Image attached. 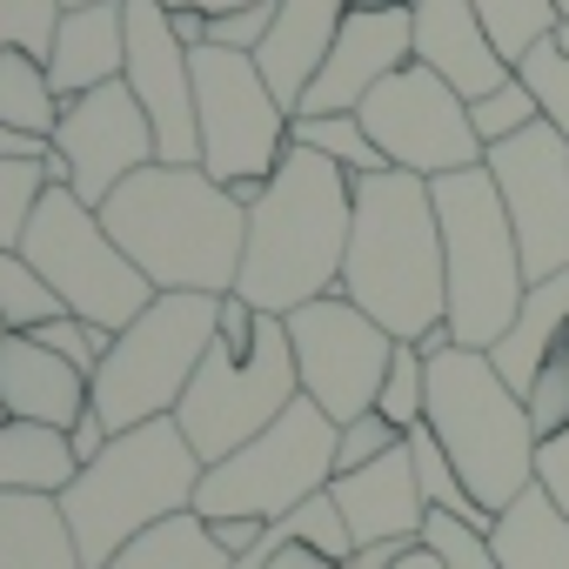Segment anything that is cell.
<instances>
[{
    "label": "cell",
    "instance_id": "cell-43",
    "mask_svg": "<svg viewBox=\"0 0 569 569\" xmlns=\"http://www.w3.org/2000/svg\"><path fill=\"white\" fill-rule=\"evenodd\" d=\"M536 482L569 509V429H562L556 442H542V449H536Z\"/></svg>",
    "mask_w": 569,
    "mask_h": 569
},
{
    "label": "cell",
    "instance_id": "cell-29",
    "mask_svg": "<svg viewBox=\"0 0 569 569\" xmlns=\"http://www.w3.org/2000/svg\"><path fill=\"white\" fill-rule=\"evenodd\" d=\"M289 141H296V148H316V154H329V161H336V168H349L356 181H362V174H389V154L369 141L362 114H296Z\"/></svg>",
    "mask_w": 569,
    "mask_h": 569
},
{
    "label": "cell",
    "instance_id": "cell-9",
    "mask_svg": "<svg viewBox=\"0 0 569 569\" xmlns=\"http://www.w3.org/2000/svg\"><path fill=\"white\" fill-rule=\"evenodd\" d=\"M329 482H336V422L309 396H296L254 442H241L234 456L201 469L194 516H208V522H228V516L281 522L309 496H322Z\"/></svg>",
    "mask_w": 569,
    "mask_h": 569
},
{
    "label": "cell",
    "instance_id": "cell-19",
    "mask_svg": "<svg viewBox=\"0 0 569 569\" xmlns=\"http://www.w3.org/2000/svg\"><path fill=\"white\" fill-rule=\"evenodd\" d=\"M416 61L429 74H442L462 101H482L496 94L516 68L496 54L489 28L476 21L469 0H416Z\"/></svg>",
    "mask_w": 569,
    "mask_h": 569
},
{
    "label": "cell",
    "instance_id": "cell-4",
    "mask_svg": "<svg viewBox=\"0 0 569 569\" xmlns=\"http://www.w3.org/2000/svg\"><path fill=\"white\" fill-rule=\"evenodd\" d=\"M201 456L188 449L181 422L161 416V422H141V429H121L108 436V449L94 462H81V476L61 489V516L74 529V549L88 569H108L141 529L194 509V489H201Z\"/></svg>",
    "mask_w": 569,
    "mask_h": 569
},
{
    "label": "cell",
    "instance_id": "cell-42",
    "mask_svg": "<svg viewBox=\"0 0 569 569\" xmlns=\"http://www.w3.org/2000/svg\"><path fill=\"white\" fill-rule=\"evenodd\" d=\"M274 28V0H254V8H234V14H214L208 21V48H234V54H254Z\"/></svg>",
    "mask_w": 569,
    "mask_h": 569
},
{
    "label": "cell",
    "instance_id": "cell-20",
    "mask_svg": "<svg viewBox=\"0 0 569 569\" xmlns=\"http://www.w3.org/2000/svg\"><path fill=\"white\" fill-rule=\"evenodd\" d=\"M342 21H349V0H274V28H268V41L254 48V68H261L268 94L289 108V114L302 108L309 81L322 74V61H329Z\"/></svg>",
    "mask_w": 569,
    "mask_h": 569
},
{
    "label": "cell",
    "instance_id": "cell-26",
    "mask_svg": "<svg viewBox=\"0 0 569 569\" xmlns=\"http://www.w3.org/2000/svg\"><path fill=\"white\" fill-rule=\"evenodd\" d=\"M81 476L68 429L48 422H0V496H61Z\"/></svg>",
    "mask_w": 569,
    "mask_h": 569
},
{
    "label": "cell",
    "instance_id": "cell-27",
    "mask_svg": "<svg viewBox=\"0 0 569 569\" xmlns=\"http://www.w3.org/2000/svg\"><path fill=\"white\" fill-rule=\"evenodd\" d=\"M108 569H234V556L214 542L208 516L181 509V516H168V522L141 529V536L108 562Z\"/></svg>",
    "mask_w": 569,
    "mask_h": 569
},
{
    "label": "cell",
    "instance_id": "cell-16",
    "mask_svg": "<svg viewBox=\"0 0 569 569\" xmlns=\"http://www.w3.org/2000/svg\"><path fill=\"white\" fill-rule=\"evenodd\" d=\"M54 154L68 168V188L101 208L128 174H141L154 161V128L141 114V101L128 94V81H108L81 101L61 108V128H54Z\"/></svg>",
    "mask_w": 569,
    "mask_h": 569
},
{
    "label": "cell",
    "instance_id": "cell-50",
    "mask_svg": "<svg viewBox=\"0 0 569 569\" xmlns=\"http://www.w3.org/2000/svg\"><path fill=\"white\" fill-rule=\"evenodd\" d=\"M402 542H382V549H356L349 556V569H389V556H396Z\"/></svg>",
    "mask_w": 569,
    "mask_h": 569
},
{
    "label": "cell",
    "instance_id": "cell-12",
    "mask_svg": "<svg viewBox=\"0 0 569 569\" xmlns=\"http://www.w3.org/2000/svg\"><path fill=\"white\" fill-rule=\"evenodd\" d=\"M289 322V342H296V376H302V396L342 429L356 416L376 409L382 396V376L396 362V336L362 316L349 296H322L296 316H281Z\"/></svg>",
    "mask_w": 569,
    "mask_h": 569
},
{
    "label": "cell",
    "instance_id": "cell-49",
    "mask_svg": "<svg viewBox=\"0 0 569 569\" xmlns=\"http://www.w3.org/2000/svg\"><path fill=\"white\" fill-rule=\"evenodd\" d=\"M268 569H349V562H329V556H316V549H302V542H296V549H281Z\"/></svg>",
    "mask_w": 569,
    "mask_h": 569
},
{
    "label": "cell",
    "instance_id": "cell-10",
    "mask_svg": "<svg viewBox=\"0 0 569 569\" xmlns=\"http://www.w3.org/2000/svg\"><path fill=\"white\" fill-rule=\"evenodd\" d=\"M21 254L41 268V281L61 296L68 316H81V322H94V329H108V336H121V329L161 296L154 281L121 254V241L108 234L101 208H88V201H81L74 188H61V181L41 194Z\"/></svg>",
    "mask_w": 569,
    "mask_h": 569
},
{
    "label": "cell",
    "instance_id": "cell-52",
    "mask_svg": "<svg viewBox=\"0 0 569 569\" xmlns=\"http://www.w3.org/2000/svg\"><path fill=\"white\" fill-rule=\"evenodd\" d=\"M61 8H101V0H61Z\"/></svg>",
    "mask_w": 569,
    "mask_h": 569
},
{
    "label": "cell",
    "instance_id": "cell-22",
    "mask_svg": "<svg viewBox=\"0 0 569 569\" xmlns=\"http://www.w3.org/2000/svg\"><path fill=\"white\" fill-rule=\"evenodd\" d=\"M128 68V0H101V8H68L48 48V81L61 101H81Z\"/></svg>",
    "mask_w": 569,
    "mask_h": 569
},
{
    "label": "cell",
    "instance_id": "cell-34",
    "mask_svg": "<svg viewBox=\"0 0 569 569\" xmlns=\"http://www.w3.org/2000/svg\"><path fill=\"white\" fill-rule=\"evenodd\" d=\"M376 416H382V422H396L402 436H409V429H422V416H429V356H422L416 342H396V362H389V376H382Z\"/></svg>",
    "mask_w": 569,
    "mask_h": 569
},
{
    "label": "cell",
    "instance_id": "cell-7",
    "mask_svg": "<svg viewBox=\"0 0 569 569\" xmlns=\"http://www.w3.org/2000/svg\"><path fill=\"white\" fill-rule=\"evenodd\" d=\"M436 221H442V261H449V336L456 349H496L529 296V268L509 228V208L489 181V168H462L429 181Z\"/></svg>",
    "mask_w": 569,
    "mask_h": 569
},
{
    "label": "cell",
    "instance_id": "cell-55",
    "mask_svg": "<svg viewBox=\"0 0 569 569\" xmlns=\"http://www.w3.org/2000/svg\"><path fill=\"white\" fill-rule=\"evenodd\" d=\"M0 342H8V322H0Z\"/></svg>",
    "mask_w": 569,
    "mask_h": 569
},
{
    "label": "cell",
    "instance_id": "cell-17",
    "mask_svg": "<svg viewBox=\"0 0 569 569\" xmlns=\"http://www.w3.org/2000/svg\"><path fill=\"white\" fill-rule=\"evenodd\" d=\"M409 61H416V8H349L336 48L296 114H356Z\"/></svg>",
    "mask_w": 569,
    "mask_h": 569
},
{
    "label": "cell",
    "instance_id": "cell-30",
    "mask_svg": "<svg viewBox=\"0 0 569 569\" xmlns=\"http://www.w3.org/2000/svg\"><path fill=\"white\" fill-rule=\"evenodd\" d=\"M476 8V21L489 28V41H496V54L516 68L529 48H542L556 28H562V14H556V0H469Z\"/></svg>",
    "mask_w": 569,
    "mask_h": 569
},
{
    "label": "cell",
    "instance_id": "cell-39",
    "mask_svg": "<svg viewBox=\"0 0 569 569\" xmlns=\"http://www.w3.org/2000/svg\"><path fill=\"white\" fill-rule=\"evenodd\" d=\"M61 14H68L61 0H0V54H8V48H28V54L48 61Z\"/></svg>",
    "mask_w": 569,
    "mask_h": 569
},
{
    "label": "cell",
    "instance_id": "cell-13",
    "mask_svg": "<svg viewBox=\"0 0 569 569\" xmlns=\"http://www.w3.org/2000/svg\"><path fill=\"white\" fill-rule=\"evenodd\" d=\"M356 114H362L369 141L389 154V168H402V174L442 181V174L482 168V141H476L469 101L442 74H429L422 61H409L402 74H389Z\"/></svg>",
    "mask_w": 569,
    "mask_h": 569
},
{
    "label": "cell",
    "instance_id": "cell-28",
    "mask_svg": "<svg viewBox=\"0 0 569 569\" xmlns=\"http://www.w3.org/2000/svg\"><path fill=\"white\" fill-rule=\"evenodd\" d=\"M61 108H68V101L54 94L41 54H28V48H8V54H0V128H14V134H28V141H54Z\"/></svg>",
    "mask_w": 569,
    "mask_h": 569
},
{
    "label": "cell",
    "instance_id": "cell-31",
    "mask_svg": "<svg viewBox=\"0 0 569 569\" xmlns=\"http://www.w3.org/2000/svg\"><path fill=\"white\" fill-rule=\"evenodd\" d=\"M54 316H68V309H61V296L41 281V268L21 248H0V322H8V336H34Z\"/></svg>",
    "mask_w": 569,
    "mask_h": 569
},
{
    "label": "cell",
    "instance_id": "cell-32",
    "mask_svg": "<svg viewBox=\"0 0 569 569\" xmlns=\"http://www.w3.org/2000/svg\"><path fill=\"white\" fill-rule=\"evenodd\" d=\"M409 462H416V482H422V502H429V509H449V516H469L476 529H496V516L462 489V476H456V462H449V449L436 442L429 422L409 429Z\"/></svg>",
    "mask_w": 569,
    "mask_h": 569
},
{
    "label": "cell",
    "instance_id": "cell-37",
    "mask_svg": "<svg viewBox=\"0 0 569 569\" xmlns=\"http://www.w3.org/2000/svg\"><path fill=\"white\" fill-rule=\"evenodd\" d=\"M469 121H476V141H482V148H496V141H516L522 128H536V121H542V108H536V94L509 74L496 94L469 101Z\"/></svg>",
    "mask_w": 569,
    "mask_h": 569
},
{
    "label": "cell",
    "instance_id": "cell-46",
    "mask_svg": "<svg viewBox=\"0 0 569 569\" xmlns=\"http://www.w3.org/2000/svg\"><path fill=\"white\" fill-rule=\"evenodd\" d=\"M168 28H174V41H181L188 54L208 48V14H188V8H181V14H168Z\"/></svg>",
    "mask_w": 569,
    "mask_h": 569
},
{
    "label": "cell",
    "instance_id": "cell-25",
    "mask_svg": "<svg viewBox=\"0 0 569 569\" xmlns=\"http://www.w3.org/2000/svg\"><path fill=\"white\" fill-rule=\"evenodd\" d=\"M489 542L502 569H569V509L536 482L496 516Z\"/></svg>",
    "mask_w": 569,
    "mask_h": 569
},
{
    "label": "cell",
    "instance_id": "cell-51",
    "mask_svg": "<svg viewBox=\"0 0 569 569\" xmlns=\"http://www.w3.org/2000/svg\"><path fill=\"white\" fill-rule=\"evenodd\" d=\"M349 8H416V0H349Z\"/></svg>",
    "mask_w": 569,
    "mask_h": 569
},
{
    "label": "cell",
    "instance_id": "cell-45",
    "mask_svg": "<svg viewBox=\"0 0 569 569\" xmlns=\"http://www.w3.org/2000/svg\"><path fill=\"white\" fill-rule=\"evenodd\" d=\"M68 442H74V456H81V462H94V456L108 449V422H101V416L88 409V416H81V422L68 429Z\"/></svg>",
    "mask_w": 569,
    "mask_h": 569
},
{
    "label": "cell",
    "instance_id": "cell-3",
    "mask_svg": "<svg viewBox=\"0 0 569 569\" xmlns=\"http://www.w3.org/2000/svg\"><path fill=\"white\" fill-rule=\"evenodd\" d=\"M342 296L376 316L396 342H422L449 322V261L442 221L422 174H362L356 181V228L342 261Z\"/></svg>",
    "mask_w": 569,
    "mask_h": 569
},
{
    "label": "cell",
    "instance_id": "cell-11",
    "mask_svg": "<svg viewBox=\"0 0 569 569\" xmlns=\"http://www.w3.org/2000/svg\"><path fill=\"white\" fill-rule=\"evenodd\" d=\"M194 128H201V168L241 201H254L289 154L296 114L268 94L254 54L194 48Z\"/></svg>",
    "mask_w": 569,
    "mask_h": 569
},
{
    "label": "cell",
    "instance_id": "cell-6",
    "mask_svg": "<svg viewBox=\"0 0 569 569\" xmlns=\"http://www.w3.org/2000/svg\"><path fill=\"white\" fill-rule=\"evenodd\" d=\"M436 442L449 449L462 489L502 516L522 489H536V429L522 396L496 376V362L482 349H442L429 356V416Z\"/></svg>",
    "mask_w": 569,
    "mask_h": 569
},
{
    "label": "cell",
    "instance_id": "cell-47",
    "mask_svg": "<svg viewBox=\"0 0 569 569\" xmlns=\"http://www.w3.org/2000/svg\"><path fill=\"white\" fill-rule=\"evenodd\" d=\"M154 8H168V14H181V8H188V14H208V21H214V14H234V8H254V0H154Z\"/></svg>",
    "mask_w": 569,
    "mask_h": 569
},
{
    "label": "cell",
    "instance_id": "cell-44",
    "mask_svg": "<svg viewBox=\"0 0 569 569\" xmlns=\"http://www.w3.org/2000/svg\"><path fill=\"white\" fill-rule=\"evenodd\" d=\"M208 529H214V542H221V549L241 562V556L261 542V529H268V522H241V516H228V522H208Z\"/></svg>",
    "mask_w": 569,
    "mask_h": 569
},
{
    "label": "cell",
    "instance_id": "cell-40",
    "mask_svg": "<svg viewBox=\"0 0 569 569\" xmlns=\"http://www.w3.org/2000/svg\"><path fill=\"white\" fill-rule=\"evenodd\" d=\"M34 342H41V349H54L68 369H81V376L94 382V369H101V356H108V342H114V336H108V329H94V322H81V316H54V322H41V329H34Z\"/></svg>",
    "mask_w": 569,
    "mask_h": 569
},
{
    "label": "cell",
    "instance_id": "cell-53",
    "mask_svg": "<svg viewBox=\"0 0 569 569\" xmlns=\"http://www.w3.org/2000/svg\"><path fill=\"white\" fill-rule=\"evenodd\" d=\"M556 41H562V54H569V21H562V28H556Z\"/></svg>",
    "mask_w": 569,
    "mask_h": 569
},
{
    "label": "cell",
    "instance_id": "cell-33",
    "mask_svg": "<svg viewBox=\"0 0 569 569\" xmlns=\"http://www.w3.org/2000/svg\"><path fill=\"white\" fill-rule=\"evenodd\" d=\"M48 161L34 154H0V248H21L28 241V221L48 194Z\"/></svg>",
    "mask_w": 569,
    "mask_h": 569
},
{
    "label": "cell",
    "instance_id": "cell-21",
    "mask_svg": "<svg viewBox=\"0 0 569 569\" xmlns=\"http://www.w3.org/2000/svg\"><path fill=\"white\" fill-rule=\"evenodd\" d=\"M0 409H8L14 422L74 429L94 402H88V376L81 369H68L34 336H8V342H0Z\"/></svg>",
    "mask_w": 569,
    "mask_h": 569
},
{
    "label": "cell",
    "instance_id": "cell-38",
    "mask_svg": "<svg viewBox=\"0 0 569 569\" xmlns=\"http://www.w3.org/2000/svg\"><path fill=\"white\" fill-rule=\"evenodd\" d=\"M522 409H529V429H536V442H556V436L569 429V336L549 349V362H542V376L529 382Z\"/></svg>",
    "mask_w": 569,
    "mask_h": 569
},
{
    "label": "cell",
    "instance_id": "cell-14",
    "mask_svg": "<svg viewBox=\"0 0 569 569\" xmlns=\"http://www.w3.org/2000/svg\"><path fill=\"white\" fill-rule=\"evenodd\" d=\"M482 168H489V181L509 208L529 281L569 274V141L549 121H536L516 141L482 148Z\"/></svg>",
    "mask_w": 569,
    "mask_h": 569
},
{
    "label": "cell",
    "instance_id": "cell-1",
    "mask_svg": "<svg viewBox=\"0 0 569 569\" xmlns=\"http://www.w3.org/2000/svg\"><path fill=\"white\" fill-rule=\"evenodd\" d=\"M349 228H356V174L289 141L268 188L248 201V248H241L234 296L261 316H296L322 296H342Z\"/></svg>",
    "mask_w": 569,
    "mask_h": 569
},
{
    "label": "cell",
    "instance_id": "cell-35",
    "mask_svg": "<svg viewBox=\"0 0 569 569\" xmlns=\"http://www.w3.org/2000/svg\"><path fill=\"white\" fill-rule=\"evenodd\" d=\"M516 81L536 94V108H542V121L569 141V54H562V41L549 34L542 48H529L522 61H516Z\"/></svg>",
    "mask_w": 569,
    "mask_h": 569
},
{
    "label": "cell",
    "instance_id": "cell-48",
    "mask_svg": "<svg viewBox=\"0 0 569 569\" xmlns=\"http://www.w3.org/2000/svg\"><path fill=\"white\" fill-rule=\"evenodd\" d=\"M389 569H442V556H436V549L416 536V542H402V549L389 556Z\"/></svg>",
    "mask_w": 569,
    "mask_h": 569
},
{
    "label": "cell",
    "instance_id": "cell-41",
    "mask_svg": "<svg viewBox=\"0 0 569 569\" xmlns=\"http://www.w3.org/2000/svg\"><path fill=\"white\" fill-rule=\"evenodd\" d=\"M402 442H409V436L369 409V416H356V422H342V429H336V476L369 469V462H382V456H389V449H402Z\"/></svg>",
    "mask_w": 569,
    "mask_h": 569
},
{
    "label": "cell",
    "instance_id": "cell-5",
    "mask_svg": "<svg viewBox=\"0 0 569 569\" xmlns=\"http://www.w3.org/2000/svg\"><path fill=\"white\" fill-rule=\"evenodd\" d=\"M296 396H302V376H296L289 322L248 309L241 296H221L214 342H208V356H201V369L174 409L188 449L201 462H221L241 442H254Z\"/></svg>",
    "mask_w": 569,
    "mask_h": 569
},
{
    "label": "cell",
    "instance_id": "cell-15",
    "mask_svg": "<svg viewBox=\"0 0 569 569\" xmlns=\"http://www.w3.org/2000/svg\"><path fill=\"white\" fill-rule=\"evenodd\" d=\"M128 94L141 101L154 128V161L194 168L201 161V128H194V54L174 41L168 8L154 0H128Z\"/></svg>",
    "mask_w": 569,
    "mask_h": 569
},
{
    "label": "cell",
    "instance_id": "cell-23",
    "mask_svg": "<svg viewBox=\"0 0 569 569\" xmlns=\"http://www.w3.org/2000/svg\"><path fill=\"white\" fill-rule=\"evenodd\" d=\"M562 336H569V274L529 281V296H522L509 336L489 349V362H496V376H502L516 396H529V382L542 376V362H549V349H556Z\"/></svg>",
    "mask_w": 569,
    "mask_h": 569
},
{
    "label": "cell",
    "instance_id": "cell-18",
    "mask_svg": "<svg viewBox=\"0 0 569 569\" xmlns=\"http://www.w3.org/2000/svg\"><path fill=\"white\" fill-rule=\"evenodd\" d=\"M329 496H336V509H342V522H349L356 549L416 542V536H422V516H429L422 482H416V462H409V442H402V449H389V456H382V462H369V469L336 476V482H329Z\"/></svg>",
    "mask_w": 569,
    "mask_h": 569
},
{
    "label": "cell",
    "instance_id": "cell-36",
    "mask_svg": "<svg viewBox=\"0 0 569 569\" xmlns=\"http://www.w3.org/2000/svg\"><path fill=\"white\" fill-rule=\"evenodd\" d=\"M422 542L442 556V569H502V562H496V542H489V529H476L469 516L429 509V516H422Z\"/></svg>",
    "mask_w": 569,
    "mask_h": 569
},
{
    "label": "cell",
    "instance_id": "cell-24",
    "mask_svg": "<svg viewBox=\"0 0 569 569\" xmlns=\"http://www.w3.org/2000/svg\"><path fill=\"white\" fill-rule=\"evenodd\" d=\"M0 569H88L61 496H0Z\"/></svg>",
    "mask_w": 569,
    "mask_h": 569
},
{
    "label": "cell",
    "instance_id": "cell-54",
    "mask_svg": "<svg viewBox=\"0 0 569 569\" xmlns=\"http://www.w3.org/2000/svg\"><path fill=\"white\" fill-rule=\"evenodd\" d=\"M556 14H562V21H569V0H556Z\"/></svg>",
    "mask_w": 569,
    "mask_h": 569
},
{
    "label": "cell",
    "instance_id": "cell-2",
    "mask_svg": "<svg viewBox=\"0 0 569 569\" xmlns=\"http://www.w3.org/2000/svg\"><path fill=\"white\" fill-rule=\"evenodd\" d=\"M108 234L161 296H234L241 248H248V201L221 188L201 161H148L101 201Z\"/></svg>",
    "mask_w": 569,
    "mask_h": 569
},
{
    "label": "cell",
    "instance_id": "cell-8",
    "mask_svg": "<svg viewBox=\"0 0 569 569\" xmlns=\"http://www.w3.org/2000/svg\"><path fill=\"white\" fill-rule=\"evenodd\" d=\"M214 322H221V296H154L108 342V356L88 382V402L108 422V436L161 422L181 409V396L214 342Z\"/></svg>",
    "mask_w": 569,
    "mask_h": 569
}]
</instances>
